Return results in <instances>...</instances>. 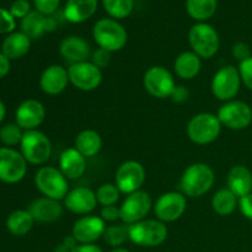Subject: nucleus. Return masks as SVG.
<instances>
[{
	"mask_svg": "<svg viewBox=\"0 0 252 252\" xmlns=\"http://www.w3.org/2000/svg\"><path fill=\"white\" fill-rule=\"evenodd\" d=\"M216 175L213 169L204 162L192 164L185 170L180 180L181 193L185 196L196 198L206 194L213 187Z\"/></svg>",
	"mask_w": 252,
	"mask_h": 252,
	"instance_id": "1",
	"label": "nucleus"
},
{
	"mask_svg": "<svg viewBox=\"0 0 252 252\" xmlns=\"http://www.w3.org/2000/svg\"><path fill=\"white\" fill-rule=\"evenodd\" d=\"M93 37L100 48L118 52L127 44L128 33L123 25L115 19H101L94 25Z\"/></svg>",
	"mask_w": 252,
	"mask_h": 252,
	"instance_id": "2",
	"label": "nucleus"
},
{
	"mask_svg": "<svg viewBox=\"0 0 252 252\" xmlns=\"http://www.w3.org/2000/svg\"><path fill=\"white\" fill-rule=\"evenodd\" d=\"M129 240L143 248H155L166 240L167 228L158 219H144L128 228Z\"/></svg>",
	"mask_w": 252,
	"mask_h": 252,
	"instance_id": "3",
	"label": "nucleus"
},
{
	"mask_svg": "<svg viewBox=\"0 0 252 252\" xmlns=\"http://www.w3.org/2000/svg\"><path fill=\"white\" fill-rule=\"evenodd\" d=\"M186 130L194 144L207 145L218 139L221 132V123L217 115L202 112L191 118Z\"/></svg>",
	"mask_w": 252,
	"mask_h": 252,
	"instance_id": "4",
	"label": "nucleus"
},
{
	"mask_svg": "<svg viewBox=\"0 0 252 252\" xmlns=\"http://www.w3.org/2000/svg\"><path fill=\"white\" fill-rule=\"evenodd\" d=\"M189 41L192 52H194L201 59H209L216 56L220 46L217 30L204 22H199L191 27Z\"/></svg>",
	"mask_w": 252,
	"mask_h": 252,
	"instance_id": "5",
	"label": "nucleus"
},
{
	"mask_svg": "<svg viewBox=\"0 0 252 252\" xmlns=\"http://www.w3.org/2000/svg\"><path fill=\"white\" fill-rule=\"evenodd\" d=\"M34 185L44 197L57 201L65 198L69 192L68 179L53 166H42L34 175Z\"/></svg>",
	"mask_w": 252,
	"mask_h": 252,
	"instance_id": "6",
	"label": "nucleus"
},
{
	"mask_svg": "<svg viewBox=\"0 0 252 252\" xmlns=\"http://www.w3.org/2000/svg\"><path fill=\"white\" fill-rule=\"evenodd\" d=\"M20 149L27 162L43 165L52 155V143L49 138L39 130H26L20 143Z\"/></svg>",
	"mask_w": 252,
	"mask_h": 252,
	"instance_id": "7",
	"label": "nucleus"
},
{
	"mask_svg": "<svg viewBox=\"0 0 252 252\" xmlns=\"http://www.w3.org/2000/svg\"><path fill=\"white\" fill-rule=\"evenodd\" d=\"M241 78L239 69L236 66L224 65L214 74L212 79L211 90L212 94L216 96L218 100L228 102L231 101L240 90Z\"/></svg>",
	"mask_w": 252,
	"mask_h": 252,
	"instance_id": "8",
	"label": "nucleus"
},
{
	"mask_svg": "<svg viewBox=\"0 0 252 252\" xmlns=\"http://www.w3.org/2000/svg\"><path fill=\"white\" fill-rule=\"evenodd\" d=\"M143 85L149 95L160 100L171 97L176 88L172 74L162 65L150 66L143 76Z\"/></svg>",
	"mask_w": 252,
	"mask_h": 252,
	"instance_id": "9",
	"label": "nucleus"
},
{
	"mask_svg": "<svg viewBox=\"0 0 252 252\" xmlns=\"http://www.w3.org/2000/svg\"><path fill=\"white\" fill-rule=\"evenodd\" d=\"M218 118L221 126L233 130H241L248 128L252 122V110L246 102L231 100L220 106L218 110Z\"/></svg>",
	"mask_w": 252,
	"mask_h": 252,
	"instance_id": "10",
	"label": "nucleus"
},
{
	"mask_svg": "<svg viewBox=\"0 0 252 252\" xmlns=\"http://www.w3.org/2000/svg\"><path fill=\"white\" fill-rule=\"evenodd\" d=\"M152 206L153 202L148 192L139 189L134 193L128 194L120 207L121 220L127 225L144 220L152 209Z\"/></svg>",
	"mask_w": 252,
	"mask_h": 252,
	"instance_id": "11",
	"label": "nucleus"
},
{
	"mask_svg": "<svg viewBox=\"0 0 252 252\" xmlns=\"http://www.w3.org/2000/svg\"><path fill=\"white\" fill-rule=\"evenodd\" d=\"M116 186L121 193L130 194L139 191L145 182V169L140 162L128 160L121 164L116 171Z\"/></svg>",
	"mask_w": 252,
	"mask_h": 252,
	"instance_id": "12",
	"label": "nucleus"
},
{
	"mask_svg": "<svg viewBox=\"0 0 252 252\" xmlns=\"http://www.w3.org/2000/svg\"><path fill=\"white\" fill-rule=\"evenodd\" d=\"M27 172V161L21 153L11 148H0V181L17 184Z\"/></svg>",
	"mask_w": 252,
	"mask_h": 252,
	"instance_id": "13",
	"label": "nucleus"
},
{
	"mask_svg": "<svg viewBox=\"0 0 252 252\" xmlns=\"http://www.w3.org/2000/svg\"><path fill=\"white\" fill-rule=\"evenodd\" d=\"M68 75L69 81L81 91H94L102 83V70L90 61L71 64Z\"/></svg>",
	"mask_w": 252,
	"mask_h": 252,
	"instance_id": "14",
	"label": "nucleus"
},
{
	"mask_svg": "<svg viewBox=\"0 0 252 252\" xmlns=\"http://www.w3.org/2000/svg\"><path fill=\"white\" fill-rule=\"evenodd\" d=\"M186 196L181 192H166L157 199L154 213L158 220L162 223H172L184 216L186 211Z\"/></svg>",
	"mask_w": 252,
	"mask_h": 252,
	"instance_id": "15",
	"label": "nucleus"
},
{
	"mask_svg": "<svg viewBox=\"0 0 252 252\" xmlns=\"http://www.w3.org/2000/svg\"><path fill=\"white\" fill-rule=\"evenodd\" d=\"M106 224L101 217L84 216L74 223L71 235L79 244H95L102 238L105 233Z\"/></svg>",
	"mask_w": 252,
	"mask_h": 252,
	"instance_id": "16",
	"label": "nucleus"
},
{
	"mask_svg": "<svg viewBox=\"0 0 252 252\" xmlns=\"http://www.w3.org/2000/svg\"><path fill=\"white\" fill-rule=\"evenodd\" d=\"M96 192L85 186L75 187L68 192L64 198V207L71 213L79 216H89L97 206Z\"/></svg>",
	"mask_w": 252,
	"mask_h": 252,
	"instance_id": "17",
	"label": "nucleus"
},
{
	"mask_svg": "<svg viewBox=\"0 0 252 252\" xmlns=\"http://www.w3.org/2000/svg\"><path fill=\"white\" fill-rule=\"evenodd\" d=\"M16 125L25 130L36 129L46 118V108L43 103L34 98H29L20 103L16 110Z\"/></svg>",
	"mask_w": 252,
	"mask_h": 252,
	"instance_id": "18",
	"label": "nucleus"
},
{
	"mask_svg": "<svg viewBox=\"0 0 252 252\" xmlns=\"http://www.w3.org/2000/svg\"><path fill=\"white\" fill-rule=\"evenodd\" d=\"M69 81L68 69L59 64H52L47 66L39 78V86L47 95L56 96L63 93L66 89Z\"/></svg>",
	"mask_w": 252,
	"mask_h": 252,
	"instance_id": "19",
	"label": "nucleus"
},
{
	"mask_svg": "<svg viewBox=\"0 0 252 252\" xmlns=\"http://www.w3.org/2000/svg\"><path fill=\"white\" fill-rule=\"evenodd\" d=\"M59 53L71 65V64L89 61L93 51L85 38L80 36H68L61 42Z\"/></svg>",
	"mask_w": 252,
	"mask_h": 252,
	"instance_id": "20",
	"label": "nucleus"
},
{
	"mask_svg": "<svg viewBox=\"0 0 252 252\" xmlns=\"http://www.w3.org/2000/svg\"><path fill=\"white\" fill-rule=\"evenodd\" d=\"M30 214L32 216L34 221L38 223H53L58 220L63 216V206L57 199L48 198V197H41L30 204Z\"/></svg>",
	"mask_w": 252,
	"mask_h": 252,
	"instance_id": "21",
	"label": "nucleus"
},
{
	"mask_svg": "<svg viewBox=\"0 0 252 252\" xmlns=\"http://www.w3.org/2000/svg\"><path fill=\"white\" fill-rule=\"evenodd\" d=\"M56 29V20L38 11H31L21 21V31L31 39L41 38L44 33L53 32Z\"/></svg>",
	"mask_w": 252,
	"mask_h": 252,
	"instance_id": "22",
	"label": "nucleus"
},
{
	"mask_svg": "<svg viewBox=\"0 0 252 252\" xmlns=\"http://www.w3.org/2000/svg\"><path fill=\"white\" fill-rule=\"evenodd\" d=\"M86 167V158L75 148H68L59 157V170L68 180L80 179Z\"/></svg>",
	"mask_w": 252,
	"mask_h": 252,
	"instance_id": "23",
	"label": "nucleus"
},
{
	"mask_svg": "<svg viewBox=\"0 0 252 252\" xmlns=\"http://www.w3.org/2000/svg\"><path fill=\"white\" fill-rule=\"evenodd\" d=\"M226 182H228V189L238 198L252 192V174L244 165H235L231 167L228 172Z\"/></svg>",
	"mask_w": 252,
	"mask_h": 252,
	"instance_id": "24",
	"label": "nucleus"
},
{
	"mask_svg": "<svg viewBox=\"0 0 252 252\" xmlns=\"http://www.w3.org/2000/svg\"><path fill=\"white\" fill-rule=\"evenodd\" d=\"M97 10V0H68L64 16L71 24H81L90 19Z\"/></svg>",
	"mask_w": 252,
	"mask_h": 252,
	"instance_id": "25",
	"label": "nucleus"
},
{
	"mask_svg": "<svg viewBox=\"0 0 252 252\" xmlns=\"http://www.w3.org/2000/svg\"><path fill=\"white\" fill-rule=\"evenodd\" d=\"M202 69V61L194 52H182L177 56L174 63V70L179 78L184 80H192L199 74Z\"/></svg>",
	"mask_w": 252,
	"mask_h": 252,
	"instance_id": "26",
	"label": "nucleus"
},
{
	"mask_svg": "<svg viewBox=\"0 0 252 252\" xmlns=\"http://www.w3.org/2000/svg\"><path fill=\"white\" fill-rule=\"evenodd\" d=\"M31 47V38L24 32H12L7 34L1 44V52L11 61V59H20L30 51Z\"/></svg>",
	"mask_w": 252,
	"mask_h": 252,
	"instance_id": "27",
	"label": "nucleus"
},
{
	"mask_svg": "<svg viewBox=\"0 0 252 252\" xmlns=\"http://www.w3.org/2000/svg\"><path fill=\"white\" fill-rule=\"evenodd\" d=\"M74 148L86 159L94 158L100 153L101 148H102V138L96 130L84 129L76 135Z\"/></svg>",
	"mask_w": 252,
	"mask_h": 252,
	"instance_id": "28",
	"label": "nucleus"
},
{
	"mask_svg": "<svg viewBox=\"0 0 252 252\" xmlns=\"http://www.w3.org/2000/svg\"><path fill=\"white\" fill-rule=\"evenodd\" d=\"M33 218L30 214L29 211H24V209H19L15 211L7 217L6 226L10 234L15 236H24L31 231L32 226H33Z\"/></svg>",
	"mask_w": 252,
	"mask_h": 252,
	"instance_id": "29",
	"label": "nucleus"
},
{
	"mask_svg": "<svg viewBox=\"0 0 252 252\" xmlns=\"http://www.w3.org/2000/svg\"><path fill=\"white\" fill-rule=\"evenodd\" d=\"M238 197L229 189H220L212 198V208L218 216H230L238 207Z\"/></svg>",
	"mask_w": 252,
	"mask_h": 252,
	"instance_id": "30",
	"label": "nucleus"
},
{
	"mask_svg": "<svg viewBox=\"0 0 252 252\" xmlns=\"http://www.w3.org/2000/svg\"><path fill=\"white\" fill-rule=\"evenodd\" d=\"M218 0H187L186 10L192 19L197 21H206L211 19L217 11Z\"/></svg>",
	"mask_w": 252,
	"mask_h": 252,
	"instance_id": "31",
	"label": "nucleus"
},
{
	"mask_svg": "<svg viewBox=\"0 0 252 252\" xmlns=\"http://www.w3.org/2000/svg\"><path fill=\"white\" fill-rule=\"evenodd\" d=\"M128 228H129V225L125 223L112 224L110 226H106L105 233H103L102 236L103 240L106 241L107 245L112 246V248H121L129 239Z\"/></svg>",
	"mask_w": 252,
	"mask_h": 252,
	"instance_id": "32",
	"label": "nucleus"
},
{
	"mask_svg": "<svg viewBox=\"0 0 252 252\" xmlns=\"http://www.w3.org/2000/svg\"><path fill=\"white\" fill-rule=\"evenodd\" d=\"M102 4L107 14L116 20L129 16L134 6L133 0H102Z\"/></svg>",
	"mask_w": 252,
	"mask_h": 252,
	"instance_id": "33",
	"label": "nucleus"
},
{
	"mask_svg": "<svg viewBox=\"0 0 252 252\" xmlns=\"http://www.w3.org/2000/svg\"><path fill=\"white\" fill-rule=\"evenodd\" d=\"M121 196V191L116 184H102L96 191V198L102 207L116 206Z\"/></svg>",
	"mask_w": 252,
	"mask_h": 252,
	"instance_id": "34",
	"label": "nucleus"
},
{
	"mask_svg": "<svg viewBox=\"0 0 252 252\" xmlns=\"http://www.w3.org/2000/svg\"><path fill=\"white\" fill-rule=\"evenodd\" d=\"M24 133H22V128H20L16 123H9L0 128V140L2 144L9 147H14L21 143Z\"/></svg>",
	"mask_w": 252,
	"mask_h": 252,
	"instance_id": "35",
	"label": "nucleus"
},
{
	"mask_svg": "<svg viewBox=\"0 0 252 252\" xmlns=\"http://www.w3.org/2000/svg\"><path fill=\"white\" fill-rule=\"evenodd\" d=\"M111 54H112L111 52H108V51H106V49L100 48V47H98V48L96 49V51H94L93 54H91L90 62L91 63L95 64L97 68H100L101 70H102V69L107 68V66L110 65L111 58H112V57H111Z\"/></svg>",
	"mask_w": 252,
	"mask_h": 252,
	"instance_id": "36",
	"label": "nucleus"
},
{
	"mask_svg": "<svg viewBox=\"0 0 252 252\" xmlns=\"http://www.w3.org/2000/svg\"><path fill=\"white\" fill-rule=\"evenodd\" d=\"M16 27L15 17L10 14L9 10L0 7V33H12Z\"/></svg>",
	"mask_w": 252,
	"mask_h": 252,
	"instance_id": "37",
	"label": "nucleus"
},
{
	"mask_svg": "<svg viewBox=\"0 0 252 252\" xmlns=\"http://www.w3.org/2000/svg\"><path fill=\"white\" fill-rule=\"evenodd\" d=\"M239 73H240L241 83L252 91V57L239 64Z\"/></svg>",
	"mask_w": 252,
	"mask_h": 252,
	"instance_id": "38",
	"label": "nucleus"
},
{
	"mask_svg": "<svg viewBox=\"0 0 252 252\" xmlns=\"http://www.w3.org/2000/svg\"><path fill=\"white\" fill-rule=\"evenodd\" d=\"M9 11L15 19H24L31 12V6L27 0H16L11 4Z\"/></svg>",
	"mask_w": 252,
	"mask_h": 252,
	"instance_id": "39",
	"label": "nucleus"
},
{
	"mask_svg": "<svg viewBox=\"0 0 252 252\" xmlns=\"http://www.w3.org/2000/svg\"><path fill=\"white\" fill-rule=\"evenodd\" d=\"M59 2L61 0H34V6L38 12L46 16H51L59 7Z\"/></svg>",
	"mask_w": 252,
	"mask_h": 252,
	"instance_id": "40",
	"label": "nucleus"
},
{
	"mask_svg": "<svg viewBox=\"0 0 252 252\" xmlns=\"http://www.w3.org/2000/svg\"><path fill=\"white\" fill-rule=\"evenodd\" d=\"M231 54H233V57L239 63H241V62L246 61V59L252 57L250 46L248 43H245V42H236L233 46V48H231Z\"/></svg>",
	"mask_w": 252,
	"mask_h": 252,
	"instance_id": "41",
	"label": "nucleus"
},
{
	"mask_svg": "<svg viewBox=\"0 0 252 252\" xmlns=\"http://www.w3.org/2000/svg\"><path fill=\"white\" fill-rule=\"evenodd\" d=\"M100 217L102 218V220L105 221H110V223H115L117 221L118 219H121V212L120 208L116 206H106L102 207L101 209Z\"/></svg>",
	"mask_w": 252,
	"mask_h": 252,
	"instance_id": "42",
	"label": "nucleus"
},
{
	"mask_svg": "<svg viewBox=\"0 0 252 252\" xmlns=\"http://www.w3.org/2000/svg\"><path fill=\"white\" fill-rule=\"evenodd\" d=\"M239 208L245 218L252 220V192L239 198Z\"/></svg>",
	"mask_w": 252,
	"mask_h": 252,
	"instance_id": "43",
	"label": "nucleus"
},
{
	"mask_svg": "<svg viewBox=\"0 0 252 252\" xmlns=\"http://www.w3.org/2000/svg\"><path fill=\"white\" fill-rule=\"evenodd\" d=\"M189 90H187L185 86H181V85L176 86V88H175V90H174V93H172V95H171L172 101H174V102H176V103L185 102V101L189 100Z\"/></svg>",
	"mask_w": 252,
	"mask_h": 252,
	"instance_id": "44",
	"label": "nucleus"
},
{
	"mask_svg": "<svg viewBox=\"0 0 252 252\" xmlns=\"http://www.w3.org/2000/svg\"><path fill=\"white\" fill-rule=\"evenodd\" d=\"M10 71V59L0 52V79L5 78Z\"/></svg>",
	"mask_w": 252,
	"mask_h": 252,
	"instance_id": "45",
	"label": "nucleus"
},
{
	"mask_svg": "<svg viewBox=\"0 0 252 252\" xmlns=\"http://www.w3.org/2000/svg\"><path fill=\"white\" fill-rule=\"evenodd\" d=\"M71 252H103L100 246L95 244H80Z\"/></svg>",
	"mask_w": 252,
	"mask_h": 252,
	"instance_id": "46",
	"label": "nucleus"
},
{
	"mask_svg": "<svg viewBox=\"0 0 252 252\" xmlns=\"http://www.w3.org/2000/svg\"><path fill=\"white\" fill-rule=\"evenodd\" d=\"M63 244H64V245H65L66 248H68L70 251H73L74 249H75L76 246L79 245V243H78V241H76V239L74 238L73 235L65 236V238H64V240H63Z\"/></svg>",
	"mask_w": 252,
	"mask_h": 252,
	"instance_id": "47",
	"label": "nucleus"
},
{
	"mask_svg": "<svg viewBox=\"0 0 252 252\" xmlns=\"http://www.w3.org/2000/svg\"><path fill=\"white\" fill-rule=\"evenodd\" d=\"M5 115H6V107H5L4 102H2V101L0 100V123H1L2 121H4Z\"/></svg>",
	"mask_w": 252,
	"mask_h": 252,
	"instance_id": "48",
	"label": "nucleus"
},
{
	"mask_svg": "<svg viewBox=\"0 0 252 252\" xmlns=\"http://www.w3.org/2000/svg\"><path fill=\"white\" fill-rule=\"evenodd\" d=\"M54 252H71L70 250H69L68 248H66L65 245H64L63 243L59 244L58 246H56V249H54Z\"/></svg>",
	"mask_w": 252,
	"mask_h": 252,
	"instance_id": "49",
	"label": "nucleus"
},
{
	"mask_svg": "<svg viewBox=\"0 0 252 252\" xmlns=\"http://www.w3.org/2000/svg\"><path fill=\"white\" fill-rule=\"evenodd\" d=\"M110 252H129L127 250V249H123V248H117V249H113L112 251Z\"/></svg>",
	"mask_w": 252,
	"mask_h": 252,
	"instance_id": "50",
	"label": "nucleus"
}]
</instances>
